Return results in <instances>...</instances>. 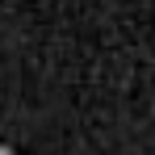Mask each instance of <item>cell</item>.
I'll return each mask as SVG.
<instances>
[{
    "label": "cell",
    "instance_id": "6da1fadb",
    "mask_svg": "<svg viewBox=\"0 0 155 155\" xmlns=\"http://www.w3.org/2000/svg\"><path fill=\"white\" fill-rule=\"evenodd\" d=\"M0 155H17V151H13V147H4V143H0Z\"/></svg>",
    "mask_w": 155,
    "mask_h": 155
}]
</instances>
